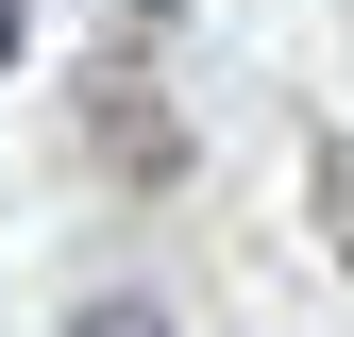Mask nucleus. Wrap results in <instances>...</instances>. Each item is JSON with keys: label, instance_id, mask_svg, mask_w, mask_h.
Masks as SVG:
<instances>
[{"label": "nucleus", "instance_id": "obj_3", "mask_svg": "<svg viewBox=\"0 0 354 337\" xmlns=\"http://www.w3.org/2000/svg\"><path fill=\"white\" fill-rule=\"evenodd\" d=\"M118 17H169V0H118Z\"/></svg>", "mask_w": 354, "mask_h": 337}, {"label": "nucleus", "instance_id": "obj_1", "mask_svg": "<svg viewBox=\"0 0 354 337\" xmlns=\"http://www.w3.org/2000/svg\"><path fill=\"white\" fill-rule=\"evenodd\" d=\"M68 337H169V320H152V304H84Z\"/></svg>", "mask_w": 354, "mask_h": 337}, {"label": "nucleus", "instance_id": "obj_2", "mask_svg": "<svg viewBox=\"0 0 354 337\" xmlns=\"http://www.w3.org/2000/svg\"><path fill=\"white\" fill-rule=\"evenodd\" d=\"M0 68H17V0H0Z\"/></svg>", "mask_w": 354, "mask_h": 337}]
</instances>
